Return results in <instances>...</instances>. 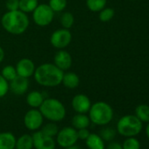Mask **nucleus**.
I'll return each mask as SVG.
<instances>
[{
	"label": "nucleus",
	"instance_id": "15",
	"mask_svg": "<svg viewBox=\"0 0 149 149\" xmlns=\"http://www.w3.org/2000/svg\"><path fill=\"white\" fill-rule=\"evenodd\" d=\"M79 84H80V78L77 73L68 71L63 74L61 84H63L64 87H66L67 89H70V90L76 89L78 87Z\"/></svg>",
	"mask_w": 149,
	"mask_h": 149
},
{
	"label": "nucleus",
	"instance_id": "2",
	"mask_svg": "<svg viewBox=\"0 0 149 149\" xmlns=\"http://www.w3.org/2000/svg\"><path fill=\"white\" fill-rule=\"evenodd\" d=\"M3 28L9 33L20 35L29 27L30 21L26 13L20 10L7 11L1 18Z\"/></svg>",
	"mask_w": 149,
	"mask_h": 149
},
{
	"label": "nucleus",
	"instance_id": "20",
	"mask_svg": "<svg viewBox=\"0 0 149 149\" xmlns=\"http://www.w3.org/2000/svg\"><path fill=\"white\" fill-rule=\"evenodd\" d=\"M33 140L30 134H23L16 139L15 149H33Z\"/></svg>",
	"mask_w": 149,
	"mask_h": 149
},
{
	"label": "nucleus",
	"instance_id": "21",
	"mask_svg": "<svg viewBox=\"0 0 149 149\" xmlns=\"http://www.w3.org/2000/svg\"><path fill=\"white\" fill-rule=\"evenodd\" d=\"M142 123L149 122V105L139 104L135 108L134 114Z\"/></svg>",
	"mask_w": 149,
	"mask_h": 149
},
{
	"label": "nucleus",
	"instance_id": "28",
	"mask_svg": "<svg viewBox=\"0 0 149 149\" xmlns=\"http://www.w3.org/2000/svg\"><path fill=\"white\" fill-rule=\"evenodd\" d=\"M47 5L54 13H61L67 7V0H49Z\"/></svg>",
	"mask_w": 149,
	"mask_h": 149
},
{
	"label": "nucleus",
	"instance_id": "5",
	"mask_svg": "<svg viewBox=\"0 0 149 149\" xmlns=\"http://www.w3.org/2000/svg\"><path fill=\"white\" fill-rule=\"evenodd\" d=\"M143 129V123L132 114H128L121 117L116 126V131L121 136L135 137L141 132Z\"/></svg>",
	"mask_w": 149,
	"mask_h": 149
},
{
	"label": "nucleus",
	"instance_id": "18",
	"mask_svg": "<svg viewBox=\"0 0 149 149\" xmlns=\"http://www.w3.org/2000/svg\"><path fill=\"white\" fill-rule=\"evenodd\" d=\"M85 143L89 149H105V141L97 133H91Z\"/></svg>",
	"mask_w": 149,
	"mask_h": 149
},
{
	"label": "nucleus",
	"instance_id": "12",
	"mask_svg": "<svg viewBox=\"0 0 149 149\" xmlns=\"http://www.w3.org/2000/svg\"><path fill=\"white\" fill-rule=\"evenodd\" d=\"M15 68L17 70L18 76L25 77V78H29L33 77L35 71V68H36L34 62L29 58L20 59L17 62Z\"/></svg>",
	"mask_w": 149,
	"mask_h": 149
},
{
	"label": "nucleus",
	"instance_id": "9",
	"mask_svg": "<svg viewBox=\"0 0 149 149\" xmlns=\"http://www.w3.org/2000/svg\"><path fill=\"white\" fill-rule=\"evenodd\" d=\"M44 117L39 109L32 108L24 116V125L29 131H38L43 125Z\"/></svg>",
	"mask_w": 149,
	"mask_h": 149
},
{
	"label": "nucleus",
	"instance_id": "25",
	"mask_svg": "<svg viewBox=\"0 0 149 149\" xmlns=\"http://www.w3.org/2000/svg\"><path fill=\"white\" fill-rule=\"evenodd\" d=\"M59 130L60 129H59L58 125H56V123L52 122V121L43 125L40 128V131L43 133H45L46 135L50 136V137H55L56 134L58 133Z\"/></svg>",
	"mask_w": 149,
	"mask_h": 149
},
{
	"label": "nucleus",
	"instance_id": "27",
	"mask_svg": "<svg viewBox=\"0 0 149 149\" xmlns=\"http://www.w3.org/2000/svg\"><path fill=\"white\" fill-rule=\"evenodd\" d=\"M117 134V131L116 129L112 128V127H109V126H105L104 128L101 129L99 135L101 136V138L104 140V141H111L114 139V138L116 137Z\"/></svg>",
	"mask_w": 149,
	"mask_h": 149
},
{
	"label": "nucleus",
	"instance_id": "14",
	"mask_svg": "<svg viewBox=\"0 0 149 149\" xmlns=\"http://www.w3.org/2000/svg\"><path fill=\"white\" fill-rule=\"evenodd\" d=\"M29 89L28 78L17 76L13 80L9 82V91L17 96H22L27 92Z\"/></svg>",
	"mask_w": 149,
	"mask_h": 149
},
{
	"label": "nucleus",
	"instance_id": "1",
	"mask_svg": "<svg viewBox=\"0 0 149 149\" xmlns=\"http://www.w3.org/2000/svg\"><path fill=\"white\" fill-rule=\"evenodd\" d=\"M64 72L54 63H43L35 68L33 77L36 83L43 87L54 88L61 84Z\"/></svg>",
	"mask_w": 149,
	"mask_h": 149
},
{
	"label": "nucleus",
	"instance_id": "13",
	"mask_svg": "<svg viewBox=\"0 0 149 149\" xmlns=\"http://www.w3.org/2000/svg\"><path fill=\"white\" fill-rule=\"evenodd\" d=\"M54 64L63 72L67 71L72 66V56L68 51L59 49V51H57L54 54Z\"/></svg>",
	"mask_w": 149,
	"mask_h": 149
},
{
	"label": "nucleus",
	"instance_id": "36",
	"mask_svg": "<svg viewBox=\"0 0 149 149\" xmlns=\"http://www.w3.org/2000/svg\"><path fill=\"white\" fill-rule=\"evenodd\" d=\"M65 149H82L80 146H78L77 144H74V145H73V146H68V147H66Z\"/></svg>",
	"mask_w": 149,
	"mask_h": 149
},
{
	"label": "nucleus",
	"instance_id": "29",
	"mask_svg": "<svg viewBox=\"0 0 149 149\" xmlns=\"http://www.w3.org/2000/svg\"><path fill=\"white\" fill-rule=\"evenodd\" d=\"M123 149H140V142L135 137H127L122 143Z\"/></svg>",
	"mask_w": 149,
	"mask_h": 149
},
{
	"label": "nucleus",
	"instance_id": "30",
	"mask_svg": "<svg viewBox=\"0 0 149 149\" xmlns=\"http://www.w3.org/2000/svg\"><path fill=\"white\" fill-rule=\"evenodd\" d=\"M114 15H115V11L112 8L104 7L99 12L98 18H99V20L102 22H108L113 19Z\"/></svg>",
	"mask_w": 149,
	"mask_h": 149
},
{
	"label": "nucleus",
	"instance_id": "35",
	"mask_svg": "<svg viewBox=\"0 0 149 149\" xmlns=\"http://www.w3.org/2000/svg\"><path fill=\"white\" fill-rule=\"evenodd\" d=\"M5 50L3 49V47L0 46V63H1L3 61H4V59H5Z\"/></svg>",
	"mask_w": 149,
	"mask_h": 149
},
{
	"label": "nucleus",
	"instance_id": "22",
	"mask_svg": "<svg viewBox=\"0 0 149 149\" xmlns=\"http://www.w3.org/2000/svg\"><path fill=\"white\" fill-rule=\"evenodd\" d=\"M39 1L38 0H19V10L25 13H33L35 8L38 6Z\"/></svg>",
	"mask_w": 149,
	"mask_h": 149
},
{
	"label": "nucleus",
	"instance_id": "3",
	"mask_svg": "<svg viewBox=\"0 0 149 149\" xmlns=\"http://www.w3.org/2000/svg\"><path fill=\"white\" fill-rule=\"evenodd\" d=\"M44 118L52 122H61L66 117V108L58 99L54 97L45 98L39 108Z\"/></svg>",
	"mask_w": 149,
	"mask_h": 149
},
{
	"label": "nucleus",
	"instance_id": "31",
	"mask_svg": "<svg viewBox=\"0 0 149 149\" xmlns=\"http://www.w3.org/2000/svg\"><path fill=\"white\" fill-rule=\"evenodd\" d=\"M9 91V82L0 74V98L6 96Z\"/></svg>",
	"mask_w": 149,
	"mask_h": 149
},
{
	"label": "nucleus",
	"instance_id": "10",
	"mask_svg": "<svg viewBox=\"0 0 149 149\" xmlns=\"http://www.w3.org/2000/svg\"><path fill=\"white\" fill-rule=\"evenodd\" d=\"M32 136L33 140V147L35 149H55L56 141L54 137L47 136L39 130L35 131Z\"/></svg>",
	"mask_w": 149,
	"mask_h": 149
},
{
	"label": "nucleus",
	"instance_id": "11",
	"mask_svg": "<svg viewBox=\"0 0 149 149\" xmlns=\"http://www.w3.org/2000/svg\"><path fill=\"white\" fill-rule=\"evenodd\" d=\"M91 104L90 97L85 94H77L72 98L71 101L72 108L77 113H88Z\"/></svg>",
	"mask_w": 149,
	"mask_h": 149
},
{
	"label": "nucleus",
	"instance_id": "34",
	"mask_svg": "<svg viewBox=\"0 0 149 149\" xmlns=\"http://www.w3.org/2000/svg\"><path fill=\"white\" fill-rule=\"evenodd\" d=\"M105 149H123L122 144L118 141H109V144L107 146H105Z\"/></svg>",
	"mask_w": 149,
	"mask_h": 149
},
{
	"label": "nucleus",
	"instance_id": "7",
	"mask_svg": "<svg viewBox=\"0 0 149 149\" xmlns=\"http://www.w3.org/2000/svg\"><path fill=\"white\" fill-rule=\"evenodd\" d=\"M55 141L56 144L62 148H66L77 144L78 141L77 130L73 126H65L61 128L56 134Z\"/></svg>",
	"mask_w": 149,
	"mask_h": 149
},
{
	"label": "nucleus",
	"instance_id": "19",
	"mask_svg": "<svg viewBox=\"0 0 149 149\" xmlns=\"http://www.w3.org/2000/svg\"><path fill=\"white\" fill-rule=\"evenodd\" d=\"M72 125L77 130L88 128L91 125V119L88 115L84 113H77L72 118Z\"/></svg>",
	"mask_w": 149,
	"mask_h": 149
},
{
	"label": "nucleus",
	"instance_id": "17",
	"mask_svg": "<svg viewBox=\"0 0 149 149\" xmlns=\"http://www.w3.org/2000/svg\"><path fill=\"white\" fill-rule=\"evenodd\" d=\"M16 137L10 132H0V149H15Z\"/></svg>",
	"mask_w": 149,
	"mask_h": 149
},
{
	"label": "nucleus",
	"instance_id": "38",
	"mask_svg": "<svg viewBox=\"0 0 149 149\" xmlns=\"http://www.w3.org/2000/svg\"><path fill=\"white\" fill-rule=\"evenodd\" d=\"M132 1H137V0H132Z\"/></svg>",
	"mask_w": 149,
	"mask_h": 149
},
{
	"label": "nucleus",
	"instance_id": "24",
	"mask_svg": "<svg viewBox=\"0 0 149 149\" xmlns=\"http://www.w3.org/2000/svg\"><path fill=\"white\" fill-rule=\"evenodd\" d=\"M60 23L62 26V28L65 29H70L74 23V15L69 12H65L61 15L60 18Z\"/></svg>",
	"mask_w": 149,
	"mask_h": 149
},
{
	"label": "nucleus",
	"instance_id": "8",
	"mask_svg": "<svg viewBox=\"0 0 149 149\" xmlns=\"http://www.w3.org/2000/svg\"><path fill=\"white\" fill-rule=\"evenodd\" d=\"M72 41V33L68 29L60 28L50 36V43L56 49L66 48Z\"/></svg>",
	"mask_w": 149,
	"mask_h": 149
},
{
	"label": "nucleus",
	"instance_id": "4",
	"mask_svg": "<svg viewBox=\"0 0 149 149\" xmlns=\"http://www.w3.org/2000/svg\"><path fill=\"white\" fill-rule=\"evenodd\" d=\"M88 113L91 122L101 126H105L110 124L114 116L112 107L104 101H98L92 104Z\"/></svg>",
	"mask_w": 149,
	"mask_h": 149
},
{
	"label": "nucleus",
	"instance_id": "23",
	"mask_svg": "<svg viewBox=\"0 0 149 149\" xmlns=\"http://www.w3.org/2000/svg\"><path fill=\"white\" fill-rule=\"evenodd\" d=\"M107 0H86L87 8L93 13H99L106 6Z\"/></svg>",
	"mask_w": 149,
	"mask_h": 149
},
{
	"label": "nucleus",
	"instance_id": "6",
	"mask_svg": "<svg viewBox=\"0 0 149 149\" xmlns=\"http://www.w3.org/2000/svg\"><path fill=\"white\" fill-rule=\"evenodd\" d=\"M33 13V20L39 26H47L54 18V12L47 4H40L35 8Z\"/></svg>",
	"mask_w": 149,
	"mask_h": 149
},
{
	"label": "nucleus",
	"instance_id": "37",
	"mask_svg": "<svg viewBox=\"0 0 149 149\" xmlns=\"http://www.w3.org/2000/svg\"><path fill=\"white\" fill-rule=\"evenodd\" d=\"M146 137L149 139V122L147 123V125L146 126Z\"/></svg>",
	"mask_w": 149,
	"mask_h": 149
},
{
	"label": "nucleus",
	"instance_id": "26",
	"mask_svg": "<svg viewBox=\"0 0 149 149\" xmlns=\"http://www.w3.org/2000/svg\"><path fill=\"white\" fill-rule=\"evenodd\" d=\"M1 74H2V77L5 79H6L8 82H11L12 80H13L18 76L16 68L13 65L5 66L1 71Z\"/></svg>",
	"mask_w": 149,
	"mask_h": 149
},
{
	"label": "nucleus",
	"instance_id": "32",
	"mask_svg": "<svg viewBox=\"0 0 149 149\" xmlns=\"http://www.w3.org/2000/svg\"><path fill=\"white\" fill-rule=\"evenodd\" d=\"M6 7L7 11H16L19 7V0H6Z\"/></svg>",
	"mask_w": 149,
	"mask_h": 149
},
{
	"label": "nucleus",
	"instance_id": "16",
	"mask_svg": "<svg viewBox=\"0 0 149 149\" xmlns=\"http://www.w3.org/2000/svg\"><path fill=\"white\" fill-rule=\"evenodd\" d=\"M46 97H44L43 93H41L40 91H30L26 98V104L31 107V108H34V109H39L40 106L41 105V104L43 103L44 99Z\"/></svg>",
	"mask_w": 149,
	"mask_h": 149
},
{
	"label": "nucleus",
	"instance_id": "33",
	"mask_svg": "<svg viewBox=\"0 0 149 149\" xmlns=\"http://www.w3.org/2000/svg\"><path fill=\"white\" fill-rule=\"evenodd\" d=\"M91 134L90 131L88 128H83V129H79L77 130V136H78V139H82V140H85L89 135Z\"/></svg>",
	"mask_w": 149,
	"mask_h": 149
}]
</instances>
